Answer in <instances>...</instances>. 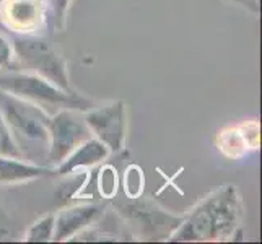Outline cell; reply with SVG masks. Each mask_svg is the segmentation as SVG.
Instances as JSON below:
<instances>
[{
  "instance_id": "1",
  "label": "cell",
  "mask_w": 262,
  "mask_h": 244,
  "mask_svg": "<svg viewBox=\"0 0 262 244\" xmlns=\"http://www.w3.org/2000/svg\"><path fill=\"white\" fill-rule=\"evenodd\" d=\"M245 205L236 186L223 184L183 215L171 242H225L239 236Z\"/></svg>"
},
{
  "instance_id": "2",
  "label": "cell",
  "mask_w": 262,
  "mask_h": 244,
  "mask_svg": "<svg viewBox=\"0 0 262 244\" xmlns=\"http://www.w3.org/2000/svg\"><path fill=\"white\" fill-rule=\"evenodd\" d=\"M0 114L21 157L33 163L49 166L48 151L51 113L38 104L0 90Z\"/></svg>"
},
{
  "instance_id": "3",
  "label": "cell",
  "mask_w": 262,
  "mask_h": 244,
  "mask_svg": "<svg viewBox=\"0 0 262 244\" xmlns=\"http://www.w3.org/2000/svg\"><path fill=\"white\" fill-rule=\"evenodd\" d=\"M0 90L38 104L48 113H51L49 107L54 109V113L60 109H75L85 113L95 106L93 99L83 96L74 88H60L38 74L18 69L0 70Z\"/></svg>"
},
{
  "instance_id": "4",
  "label": "cell",
  "mask_w": 262,
  "mask_h": 244,
  "mask_svg": "<svg viewBox=\"0 0 262 244\" xmlns=\"http://www.w3.org/2000/svg\"><path fill=\"white\" fill-rule=\"evenodd\" d=\"M5 34L13 49L10 69L33 72L60 88L72 90L66 59L42 34Z\"/></svg>"
},
{
  "instance_id": "5",
  "label": "cell",
  "mask_w": 262,
  "mask_h": 244,
  "mask_svg": "<svg viewBox=\"0 0 262 244\" xmlns=\"http://www.w3.org/2000/svg\"><path fill=\"white\" fill-rule=\"evenodd\" d=\"M117 215L125 227L130 228L134 238L147 241H168L183 220V215L169 213L158 204L143 197L117 205Z\"/></svg>"
},
{
  "instance_id": "6",
  "label": "cell",
  "mask_w": 262,
  "mask_h": 244,
  "mask_svg": "<svg viewBox=\"0 0 262 244\" xmlns=\"http://www.w3.org/2000/svg\"><path fill=\"white\" fill-rule=\"evenodd\" d=\"M83 119L95 139L107 147L110 153H122L127 142V106L121 99L93 106L83 113Z\"/></svg>"
},
{
  "instance_id": "7",
  "label": "cell",
  "mask_w": 262,
  "mask_h": 244,
  "mask_svg": "<svg viewBox=\"0 0 262 244\" xmlns=\"http://www.w3.org/2000/svg\"><path fill=\"white\" fill-rule=\"evenodd\" d=\"M93 137L83 119L82 111L60 109L51 114L49 119V151L48 165L57 166L80 143Z\"/></svg>"
},
{
  "instance_id": "8",
  "label": "cell",
  "mask_w": 262,
  "mask_h": 244,
  "mask_svg": "<svg viewBox=\"0 0 262 244\" xmlns=\"http://www.w3.org/2000/svg\"><path fill=\"white\" fill-rule=\"evenodd\" d=\"M0 28L10 34H42L49 30L46 0H0Z\"/></svg>"
},
{
  "instance_id": "9",
  "label": "cell",
  "mask_w": 262,
  "mask_h": 244,
  "mask_svg": "<svg viewBox=\"0 0 262 244\" xmlns=\"http://www.w3.org/2000/svg\"><path fill=\"white\" fill-rule=\"evenodd\" d=\"M107 207L104 204H77L62 209L56 213L54 239L56 242H67L83 230L93 227L103 220Z\"/></svg>"
},
{
  "instance_id": "10",
  "label": "cell",
  "mask_w": 262,
  "mask_h": 244,
  "mask_svg": "<svg viewBox=\"0 0 262 244\" xmlns=\"http://www.w3.org/2000/svg\"><path fill=\"white\" fill-rule=\"evenodd\" d=\"M260 127L256 121L241 122L236 125L222 129L216 134V148L225 157L236 160L248 155L249 151H254L260 145Z\"/></svg>"
},
{
  "instance_id": "11",
  "label": "cell",
  "mask_w": 262,
  "mask_h": 244,
  "mask_svg": "<svg viewBox=\"0 0 262 244\" xmlns=\"http://www.w3.org/2000/svg\"><path fill=\"white\" fill-rule=\"evenodd\" d=\"M110 155L111 153L104 143H101L95 137H90L83 143H80V145L72 151L64 161H60L57 166H54L52 174L59 176V178L74 174L80 169L93 168V166L99 165V163L106 161L110 158Z\"/></svg>"
},
{
  "instance_id": "12",
  "label": "cell",
  "mask_w": 262,
  "mask_h": 244,
  "mask_svg": "<svg viewBox=\"0 0 262 244\" xmlns=\"http://www.w3.org/2000/svg\"><path fill=\"white\" fill-rule=\"evenodd\" d=\"M52 176V168L33 163L21 157L0 155V184L15 186Z\"/></svg>"
},
{
  "instance_id": "13",
  "label": "cell",
  "mask_w": 262,
  "mask_h": 244,
  "mask_svg": "<svg viewBox=\"0 0 262 244\" xmlns=\"http://www.w3.org/2000/svg\"><path fill=\"white\" fill-rule=\"evenodd\" d=\"M54 225L56 215H44L30 225V228L23 234V241L26 242H51L54 239Z\"/></svg>"
},
{
  "instance_id": "14",
  "label": "cell",
  "mask_w": 262,
  "mask_h": 244,
  "mask_svg": "<svg viewBox=\"0 0 262 244\" xmlns=\"http://www.w3.org/2000/svg\"><path fill=\"white\" fill-rule=\"evenodd\" d=\"M74 0H46L48 5V20L49 30L54 31H64L67 23V13L70 10V5Z\"/></svg>"
},
{
  "instance_id": "15",
  "label": "cell",
  "mask_w": 262,
  "mask_h": 244,
  "mask_svg": "<svg viewBox=\"0 0 262 244\" xmlns=\"http://www.w3.org/2000/svg\"><path fill=\"white\" fill-rule=\"evenodd\" d=\"M0 155L21 157V153H20V150H18L16 143H15V140L12 137L10 130H8V127H7L2 114H0Z\"/></svg>"
},
{
  "instance_id": "16",
  "label": "cell",
  "mask_w": 262,
  "mask_h": 244,
  "mask_svg": "<svg viewBox=\"0 0 262 244\" xmlns=\"http://www.w3.org/2000/svg\"><path fill=\"white\" fill-rule=\"evenodd\" d=\"M13 64V49L7 34L0 33V70L10 69Z\"/></svg>"
},
{
  "instance_id": "17",
  "label": "cell",
  "mask_w": 262,
  "mask_h": 244,
  "mask_svg": "<svg viewBox=\"0 0 262 244\" xmlns=\"http://www.w3.org/2000/svg\"><path fill=\"white\" fill-rule=\"evenodd\" d=\"M15 238V230L8 215L0 209V241H12Z\"/></svg>"
},
{
  "instance_id": "18",
  "label": "cell",
  "mask_w": 262,
  "mask_h": 244,
  "mask_svg": "<svg viewBox=\"0 0 262 244\" xmlns=\"http://www.w3.org/2000/svg\"><path fill=\"white\" fill-rule=\"evenodd\" d=\"M228 2H231L234 5H239L245 8V10L254 13V15H257L260 10V0H228Z\"/></svg>"
},
{
  "instance_id": "19",
  "label": "cell",
  "mask_w": 262,
  "mask_h": 244,
  "mask_svg": "<svg viewBox=\"0 0 262 244\" xmlns=\"http://www.w3.org/2000/svg\"><path fill=\"white\" fill-rule=\"evenodd\" d=\"M103 183H110V179H106L104 173H103ZM111 184H113V186H111L113 189H114V187H117V186H116V179H113V181H111ZM104 187H106V186H104ZM104 187H103V189H104ZM103 189H101V192H103ZM114 191H116V189H114Z\"/></svg>"
}]
</instances>
